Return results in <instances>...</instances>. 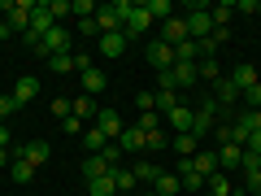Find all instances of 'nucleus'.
I'll return each mask as SVG.
<instances>
[{
    "mask_svg": "<svg viewBox=\"0 0 261 196\" xmlns=\"http://www.w3.org/2000/svg\"><path fill=\"white\" fill-rule=\"evenodd\" d=\"M214 35V18H209V5H196L187 13V39H209Z\"/></svg>",
    "mask_w": 261,
    "mask_h": 196,
    "instance_id": "nucleus-3",
    "label": "nucleus"
},
{
    "mask_svg": "<svg viewBox=\"0 0 261 196\" xmlns=\"http://www.w3.org/2000/svg\"><path fill=\"white\" fill-rule=\"evenodd\" d=\"M87 192H92V196H118V183H113V175H105V179H92Z\"/></svg>",
    "mask_w": 261,
    "mask_h": 196,
    "instance_id": "nucleus-31",
    "label": "nucleus"
},
{
    "mask_svg": "<svg viewBox=\"0 0 261 196\" xmlns=\"http://www.w3.org/2000/svg\"><path fill=\"white\" fill-rule=\"evenodd\" d=\"M178 183H183V192L200 196V187H205V175H196L192 161H178Z\"/></svg>",
    "mask_w": 261,
    "mask_h": 196,
    "instance_id": "nucleus-13",
    "label": "nucleus"
},
{
    "mask_svg": "<svg viewBox=\"0 0 261 196\" xmlns=\"http://www.w3.org/2000/svg\"><path fill=\"white\" fill-rule=\"evenodd\" d=\"M200 196H209V192H200Z\"/></svg>",
    "mask_w": 261,
    "mask_h": 196,
    "instance_id": "nucleus-54",
    "label": "nucleus"
},
{
    "mask_svg": "<svg viewBox=\"0 0 261 196\" xmlns=\"http://www.w3.org/2000/svg\"><path fill=\"white\" fill-rule=\"evenodd\" d=\"M244 192H261V170H252V175H244Z\"/></svg>",
    "mask_w": 261,
    "mask_h": 196,
    "instance_id": "nucleus-43",
    "label": "nucleus"
},
{
    "mask_svg": "<svg viewBox=\"0 0 261 196\" xmlns=\"http://www.w3.org/2000/svg\"><path fill=\"white\" fill-rule=\"evenodd\" d=\"M135 127H140L144 135H148V131H161V113H140V118H135Z\"/></svg>",
    "mask_w": 261,
    "mask_h": 196,
    "instance_id": "nucleus-37",
    "label": "nucleus"
},
{
    "mask_svg": "<svg viewBox=\"0 0 261 196\" xmlns=\"http://www.w3.org/2000/svg\"><path fill=\"white\" fill-rule=\"evenodd\" d=\"M240 170H244V175H252V170H261V157H257V153H248V149H244V161H240Z\"/></svg>",
    "mask_w": 261,
    "mask_h": 196,
    "instance_id": "nucleus-42",
    "label": "nucleus"
},
{
    "mask_svg": "<svg viewBox=\"0 0 261 196\" xmlns=\"http://www.w3.org/2000/svg\"><path fill=\"white\" fill-rule=\"evenodd\" d=\"M218 170L222 175H231V170H240V161H244V149H235V144H218Z\"/></svg>",
    "mask_w": 261,
    "mask_h": 196,
    "instance_id": "nucleus-11",
    "label": "nucleus"
},
{
    "mask_svg": "<svg viewBox=\"0 0 261 196\" xmlns=\"http://www.w3.org/2000/svg\"><path fill=\"white\" fill-rule=\"evenodd\" d=\"M53 113H57V118H70V101H65V96H57V101H53Z\"/></svg>",
    "mask_w": 261,
    "mask_h": 196,
    "instance_id": "nucleus-44",
    "label": "nucleus"
},
{
    "mask_svg": "<svg viewBox=\"0 0 261 196\" xmlns=\"http://www.w3.org/2000/svg\"><path fill=\"white\" fill-rule=\"evenodd\" d=\"M48 65H53V75H79L74 70V53H61V57H48Z\"/></svg>",
    "mask_w": 261,
    "mask_h": 196,
    "instance_id": "nucleus-28",
    "label": "nucleus"
},
{
    "mask_svg": "<svg viewBox=\"0 0 261 196\" xmlns=\"http://www.w3.org/2000/svg\"><path fill=\"white\" fill-rule=\"evenodd\" d=\"M166 131H148V153H161V149H166Z\"/></svg>",
    "mask_w": 261,
    "mask_h": 196,
    "instance_id": "nucleus-41",
    "label": "nucleus"
},
{
    "mask_svg": "<svg viewBox=\"0 0 261 196\" xmlns=\"http://www.w3.org/2000/svg\"><path fill=\"white\" fill-rule=\"evenodd\" d=\"M135 9L130 0H113V5H100L96 9V31L100 35H113V31H122V22H126V13Z\"/></svg>",
    "mask_w": 261,
    "mask_h": 196,
    "instance_id": "nucleus-1",
    "label": "nucleus"
},
{
    "mask_svg": "<svg viewBox=\"0 0 261 196\" xmlns=\"http://www.w3.org/2000/svg\"><path fill=\"white\" fill-rule=\"evenodd\" d=\"M18 157H22V161H31V166L39 170L48 157H53V149H48L44 140H31V144H22V149H18Z\"/></svg>",
    "mask_w": 261,
    "mask_h": 196,
    "instance_id": "nucleus-12",
    "label": "nucleus"
},
{
    "mask_svg": "<svg viewBox=\"0 0 261 196\" xmlns=\"http://www.w3.org/2000/svg\"><path fill=\"white\" fill-rule=\"evenodd\" d=\"M144 5V13H148L152 22H166L170 18V0H140Z\"/></svg>",
    "mask_w": 261,
    "mask_h": 196,
    "instance_id": "nucleus-29",
    "label": "nucleus"
},
{
    "mask_svg": "<svg viewBox=\"0 0 261 196\" xmlns=\"http://www.w3.org/2000/svg\"><path fill=\"white\" fill-rule=\"evenodd\" d=\"M144 57H148V65L157 70V75L174 70V61H178V57H174V48H170V44H161V39H152V44L144 48Z\"/></svg>",
    "mask_w": 261,
    "mask_h": 196,
    "instance_id": "nucleus-4",
    "label": "nucleus"
},
{
    "mask_svg": "<svg viewBox=\"0 0 261 196\" xmlns=\"http://www.w3.org/2000/svg\"><path fill=\"white\" fill-rule=\"evenodd\" d=\"M240 96H244V92L231 83V79H218V83H214V101H218V105H235Z\"/></svg>",
    "mask_w": 261,
    "mask_h": 196,
    "instance_id": "nucleus-23",
    "label": "nucleus"
},
{
    "mask_svg": "<svg viewBox=\"0 0 261 196\" xmlns=\"http://www.w3.org/2000/svg\"><path fill=\"white\" fill-rule=\"evenodd\" d=\"M152 192H157V196H178V192H183V183H178V175H157Z\"/></svg>",
    "mask_w": 261,
    "mask_h": 196,
    "instance_id": "nucleus-25",
    "label": "nucleus"
},
{
    "mask_svg": "<svg viewBox=\"0 0 261 196\" xmlns=\"http://www.w3.org/2000/svg\"><path fill=\"white\" fill-rule=\"evenodd\" d=\"M74 70H79V75H83V70H92V57H87V53H74Z\"/></svg>",
    "mask_w": 261,
    "mask_h": 196,
    "instance_id": "nucleus-47",
    "label": "nucleus"
},
{
    "mask_svg": "<svg viewBox=\"0 0 261 196\" xmlns=\"http://www.w3.org/2000/svg\"><path fill=\"white\" fill-rule=\"evenodd\" d=\"M183 39H187V18H166V22H161V44L178 48Z\"/></svg>",
    "mask_w": 261,
    "mask_h": 196,
    "instance_id": "nucleus-9",
    "label": "nucleus"
},
{
    "mask_svg": "<svg viewBox=\"0 0 261 196\" xmlns=\"http://www.w3.org/2000/svg\"><path fill=\"white\" fill-rule=\"evenodd\" d=\"M244 101H248L252 109H261V83H257V87H248V92H244Z\"/></svg>",
    "mask_w": 261,
    "mask_h": 196,
    "instance_id": "nucleus-46",
    "label": "nucleus"
},
{
    "mask_svg": "<svg viewBox=\"0 0 261 196\" xmlns=\"http://www.w3.org/2000/svg\"><path fill=\"white\" fill-rule=\"evenodd\" d=\"M70 13L83 22V18H92V13H96V5H92V0H70Z\"/></svg>",
    "mask_w": 261,
    "mask_h": 196,
    "instance_id": "nucleus-39",
    "label": "nucleus"
},
{
    "mask_svg": "<svg viewBox=\"0 0 261 196\" xmlns=\"http://www.w3.org/2000/svg\"><path fill=\"white\" fill-rule=\"evenodd\" d=\"M83 144H87V153H105V149H109V135H105V131L100 127H92V131H87V135H83Z\"/></svg>",
    "mask_w": 261,
    "mask_h": 196,
    "instance_id": "nucleus-26",
    "label": "nucleus"
},
{
    "mask_svg": "<svg viewBox=\"0 0 261 196\" xmlns=\"http://www.w3.org/2000/svg\"><path fill=\"white\" fill-rule=\"evenodd\" d=\"M144 196H157V192H144Z\"/></svg>",
    "mask_w": 261,
    "mask_h": 196,
    "instance_id": "nucleus-52",
    "label": "nucleus"
},
{
    "mask_svg": "<svg viewBox=\"0 0 261 196\" xmlns=\"http://www.w3.org/2000/svg\"><path fill=\"white\" fill-rule=\"evenodd\" d=\"M148 27H152V18L144 13L140 0H135V9L126 13V22H122V35H126V39H144V35H148Z\"/></svg>",
    "mask_w": 261,
    "mask_h": 196,
    "instance_id": "nucleus-5",
    "label": "nucleus"
},
{
    "mask_svg": "<svg viewBox=\"0 0 261 196\" xmlns=\"http://www.w3.org/2000/svg\"><path fill=\"white\" fill-rule=\"evenodd\" d=\"M196 75H200V83H218V79H222V70H218V61L209 57V61H196Z\"/></svg>",
    "mask_w": 261,
    "mask_h": 196,
    "instance_id": "nucleus-32",
    "label": "nucleus"
},
{
    "mask_svg": "<svg viewBox=\"0 0 261 196\" xmlns=\"http://www.w3.org/2000/svg\"><path fill=\"white\" fill-rule=\"evenodd\" d=\"M170 149H174L183 161H192L196 153H200V140H196V135H174V140H170Z\"/></svg>",
    "mask_w": 261,
    "mask_h": 196,
    "instance_id": "nucleus-21",
    "label": "nucleus"
},
{
    "mask_svg": "<svg viewBox=\"0 0 261 196\" xmlns=\"http://www.w3.org/2000/svg\"><path fill=\"white\" fill-rule=\"evenodd\" d=\"M235 122H240V127H244V131L252 135V131H261V109H244V113H240Z\"/></svg>",
    "mask_w": 261,
    "mask_h": 196,
    "instance_id": "nucleus-35",
    "label": "nucleus"
},
{
    "mask_svg": "<svg viewBox=\"0 0 261 196\" xmlns=\"http://www.w3.org/2000/svg\"><path fill=\"white\" fill-rule=\"evenodd\" d=\"M70 113H74V118H92L96 101H92V96H79V101H70Z\"/></svg>",
    "mask_w": 261,
    "mask_h": 196,
    "instance_id": "nucleus-34",
    "label": "nucleus"
},
{
    "mask_svg": "<svg viewBox=\"0 0 261 196\" xmlns=\"http://www.w3.org/2000/svg\"><path fill=\"white\" fill-rule=\"evenodd\" d=\"M126 44H130V39L122 35V31H113V35H100V57H109V61H113V57L126 53Z\"/></svg>",
    "mask_w": 261,
    "mask_h": 196,
    "instance_id": "nucleus-17",
    "label": "nucleus"
},
{
    "mask_svg": "<svg viewBox=\"0 0 261 196\" xmlns=\"http://www.w3.org/2000/svg\"><path fill=\"white\" fill-rule=\"evenodd\" d=\"M192 170H196V175H218V157H214V153H205V149H200V153H196V157H192Z\"/></svg>",
    "mask_w": 261,
    "mask_h": 196,
    "instance_id": "nucleus-24",
    "label": "nucleus"
},
{
    "mask_svg": "<svg viewBox=\"0 0 261 196\" xmlns=\"http://www.w3.org/2000/svg\"><path fill=\"white\" fill-rule=\"evenodd\" d=\"M161 87H192V83H200V75H196V65H187V61H174V70H166V75L157 79Z\"/></svg>",
    "mask_w": 261,
    "mask_h": 196,
    "instance_id": "nucleus-2",
    "label": "nucleus"
},
{
    "mask_svg": "<svg viewBox=\"0 0 261 196\" xmlns=\"http://www.w3.org/2000/svg\"><path fill=\"white\" fill-rule=\"evenodd\" d=\"M214 118H218V101H205L200 109H196V118H192V131H187V135H196V140H205L209 131L218 127Z\"/></svg>",
    "mask_w": 261,
    "mask_h": 196,
    "instance_id": "nucleus-6",
    "label": "nucleus"
},
{
    "mask_svg": "<svg viewBox=\"0 0 261 196\" xmlns=\"http://www.w3.org/2000/svg\"><path fill=\"white\" fill-rule=\"evenodd\" d=\"M96 127H100L109 140H118V135H122V113L118 109H100V113H96Z\"/></svg>",
    "mask_w": 261,
    "mask_h": 196,
    "instance_id": "nucleus-15",
    "label": "nucleus"
},
{
    "mask_svg": "<svg viewBox=\"0 0 261 196\" xmlns=\"http://www.w3.org/2000/svg\"><path fill=\"white\" fill-rule=\"evenodd\" d=\"M0 22H5V13H0Z\"/></svg>",
    "mask_w": 261,
    "mask_h": 196,
    "instance_id": "nucleus-53",
    "label": "nucleus"
},
{
    "mask_svg": "<svg viewBox=\"0 0 261 196\" xmlns=\"http://www.w3.org/2000/svg\"><path fill=\"white\" fill-rule=\"evenodd\" d=\"M79 79H83V96H92V101H96V92H105V87H109V79H105L96 65H92V70H83Z\"/></svg>",
    "mask_w": 261,
    "mask_h": 196,
    "instance_id": "nucleus-19",
    "label": "nucleus"
},
{
    "mask_svg": "<svg viewBox=\"0 0 261 196\" xmlns=\"http://www.w3.org/2000/svg\"><path fill=\"white\" fill-rule=\"evenodd\" d=\"M48 13L57 18V27H61L65 18H70V0H48Z\"/></svg>",
    "mask_w": 261,
    "mask_h": 196,
    "instance_id": "nucleus-38",
    "label": "nucleus"
},
{
    "mask_svg": "<svg viewBox=\"0 0 261 196\" xmlns=\"http://www.w3.org/2000/svg\"><path fill=\"white\" fill-rule=\"evenodd\" d=\"M70 44H74L70 31H65V27H53V31L44 35V44H39V57H61V53H70Z\"/></svg>",
    "mask_w": 261,
    "mask_h": 196,
    "instance_id": "nucleus-7",
    "label": "nucleus"
},
{
    "mask_svg": "<svg viewBox=\"0 0 261 196\" xmlns=\"http://www.w3.org/2000/svg\"><path fill=\"white\" fill-rule=\"evenodd\" d=\"M209 18H214V27H226V22L235 18V5H214V9H209Z\"/></svg>",
    "mask_w": 261,
    "mask_h": 196,
    "instance_id": "nucleus-36",
    "label": "nucleus"
},
{
    "mask_svg": "<svg viewBox=\"0 0 261 196\" xmlns=\"http://www.w3.org/2000/svg\"><path fill=\"white\" fill-rule=\"evenodd\" d=\"M9 96H13V101H18V105L35 101V96H39V79H31V75H27V79H18V83H13V92H9Z\"/></svg>",
    "mask_w": 261,
    "mask_h": 196,
    "instance_id": "nucleus-18",
    "label": "nucleus"
},
{
    "mask_svg": "<svg viewBox=\"0 0 261 196\" xmlns=\"http://www.w3.org/2000/svg\"><path fill=\"white\" fill-rule=\"evenodd\" d=\"M130 170H135V183H157V175H161V170L152 166V161H135Z\"/></svg>",
    "mask_w": 261,
    "mask_h": 196,
    "instance_id": "nucleus-33",
    "label": "nucleus"
},
{
    "mask_svg": "<svg viewBox=\"0 0 261 196\" xmlns=\"http://www.w3.org/2000/svg\"><path fill=\"white\" fill-rule=\"evenodd\" d=\"M192 118H196V109H187V105H178L174 113H166V122L178 131V135H187V131H192Z\"/></svg>",
    "mask_w": 261,
    "mask_h": 196,
    "instance_id": "nucleus-22",
    "label": "nucleus"
},
{
    "mask_svg": "<svg viewBox=\"0 0 261 196\" xmlns=\"http://www.w3.org/2000/svg\"><path fill=\"white\" fill-rule=\"evenodd\" d=\"M205 192H209V196H235L240 187L231 183V175H222V170H218V175H209V179H205Z\"/></svg>",
    "mask_w": 261,
    "mask_h": 196,
    "instance_id": "nucleus-16",
    "label": "nucleus"
},
{
    "mask_svg": "<svg viewBox=\"0 0 261 196\" xmlns=\"http://www.w3.org/2000/svg\"><path fill=\"white\" fill-rule=\"evenodd\" d=\"M113 183H118V192H122V196H135V192H130V187H135V170L113 166Z\"/></svg>",
    "mask_w": 261,
    "mask_h": 196,
    "instance_id": "nucleus-30",
    "label": "nucleus"
},
{
    "mask_svg": "<svg viewBox=\"0 0 261 196\" xmlns=\"http://www.w3.org/2000/svg\"><path fill=\"white\" fill-rule=\"evenodd\" d=\"M105 175H113V161L105 157V153H92V157H83V179L92 183V179H105Z\"/></svg>",
    "mask_w": 261,
    "mask_h": 196,
    "instance_id": "nucleus-10",
    "label": "nucleus"
},
{
    "mask_svg": "<svg viewBox=\"0 0 261 196\" xmlns=\"http://www.w3.org/2000/svg\"><path fill=\"white\" fill-rule=\"evenodd\" d=\"M0 44H5V39H0Z\"/></svg>",
    "mask_w": 261,
    "mask_h": 196,
    "instance_id": "nucleus-55",
    "label": "nucleus"
},
{
    "mask_svg": "<svg viewBox=\"0 0 261 196\" xmlns=\"http://www.w3.org/2000/svg\"><path fill=\"white\" fill-rule=\"evenodd\" d=\"M9 179H13V183H31V179H35V166H31V161H22V157H13Z\"/></svg>",
    "mask_w": 261,
    "mask_h": 196,
    "instance_id": "nucleus-27",
    "label": "nucleus"
},
{
    "mask_svg": "<svg viewBox=\"0 0 261 196\" xmlns=\"http://www.w3.org/2000/svg\"><path fill=\"white\" fill-rule=\"evenodd\" d=\"M18 109H22V105L13 101V96H0V122H5V118H13Z\"/></svg>",
    "mask_w": 261,
    "mask_h": 196,
    "instance_id": "nucleus-40",
    "label": "nucleus"
},
{
    "mask_svg": "<svg viewBox=\"0 0 261 196\" xmlns=\"http://www.w3.org/2000/svg\"><path fill=\"white\" fill-rule=\"evenodd\" d=\"M226 79H231V83L240 87V92H248V87H257V83H261V79H257V70H252L248 61H244V65H235V75H226Z\"/></svg>",
    "mask_w": 261,
    "mask_h": 196,
    "instance_id": "nucleus-20",
    "label": "nucleus"
},
{
    "mask_svg": "<svg viewBox=\"0 0 261 196\" xmlns=\"http://www.w3.org/2000/svg\"><path fill=\"white\" fill-rule=\"evenodd\" d=\"M79 31H83V35H100V31H96V18H83V22H79Z\"/></svg>",
    "mask_w": 261,
    "mask_h": 196,
    "instance_id": "nucleus-49",
    "label": "nucleus"
},
{
    "mask_svg": "<svg viewBox=\"0 0 261 196\" xmlns=\"http://www.w3.org/2000/svg\"><path fill=\"white\" fill-rule=\"evenodd\" d=\"M152 109H157L161 118L174 113V109H178V92H174V87H157V92H152Z\"/></svg>",
    "mask_w": 261,
    "mask_h": 196,
    "instance_id": "nucleus-14",
    "label": "nucleus"
},
{
    "mask_svg": "<svg viewBox=\"0 0 261 196\" xmlns=\"http://www.w3.org/2000/svg\"><path fill=\"white\" fill-rule=\"evenodd\" d=\"M235 13H261V0H240V5H235Z\"/></svg>",
    "mask_w": 261,
    "mask_h": 196,
    "instance_id": "nucleus-45",
    "label": "nucleus"
},
{
    "mask_svg": "<svg viewBox=\"0 0 261 196\" xmlns=\"http://www.w3.org/2000/svg\"><path fill=\"white\" fill-rule=\"evenodd\" d=\"M0 149H9V127H0Z\"/></svg>",
    "mask_w": 261,
    "mask_h": 196,
    "instance_id": "nucleus-51",
    "label": "nucleus"
},
{
    "mask_svg": "<svg viewBox=\"0 0 261 196\" xmlns=\"http://www.w3.org/2000/svg\"><path fill=\"white\" fill-rule=\"evenodd\" d=\"M244 149H248V153H257V157H261V131H252V135H248V144H244Z\"/></svg>",
    "mask_w": 261,
    "mask_h": 196,
    "instance_id": "nucleus-48",
    "label": "nucleus"
},
{
    "mask_svg": "<svg viewBox=\"0 0 261 196\" xmlns=\"http://www.w3.org/2000/svg\"><path fill=\"white\" fill-rule=\"evenodd\" d=\"M5 166H13V149H0V170Z\"/></svg>",
    "mask_w": 261,
    "mask_h": 196,
    "instance_id": "nucleus-50",
    "label": "nucleus"
},
{
    "mask_svg": "<svg viewBox=\"0 0 261 196\" xmlns=\"http://www.w3.org/2000/svg\"><path fill=\"white\" fill-rule=\"evenodd\" d=\"M113 144H118L122 153H148V135H144L135 122H130V127H122V135H118Z\"/></svg>",
    "mask_w": 261,
    "mask_h": 196,
    "instance_id": "nucleus-8",
    "label": "nucleus"
}]
</instances>
